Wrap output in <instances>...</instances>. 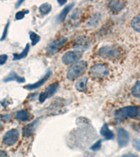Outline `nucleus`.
Segmentation results:
<instances>
[{
	"label": "nucleus",
	"mask_w": 140,
	"mask_h": 157,
	"mask_svg": "<svg viewBox=\"0 0 140 157\" xmlns=\"http://www.w3.org/2000/svg\"><path fill=\"white\" fill-rule=\"evenodd\" d=\"M89 74L94 79H104L109 74V68L104 64H96L90 68Z\"/></svg>",
	"instance_id": "3"
},
{
	"label": "nucleus",
	"mask_w": 140,
	"mask_h": 157,
	"mask_svg": "<svg viewBox=\"0 0 140 157\" xmlns=\"http://www.w3.org/2000/svg\"><path fill=\"white\" fill-rule=\"evenodd\" d=\"M2 123L0 122V130L2 129Z\"/></svg>",
	"instance_id": "35"
},
{
	"label": "nucleus",
	"mask_w": 140,
	"mask_h": 157,
	"mask_svg": "<svg viewBox=\"0 0 140 157\" xmlns=\"http://www.w3.org/2000/svg\"><path fill=\"white\" fill-rule=\"evenodd\" d=\"M4 82H10V81H16L18 83H23L25 82V79L24 78L20 77V75H18L17 73L15 71H11L9 74L4 79Z\"/></svg>",
	"instance_id": "14"
},
{
	"label": "nucleus",
	"mask_w": 140,
	"mask_h": 157,
	"mask_svg": "<svg viewBox=\"0 0 140 157\" xmlns=\"http://www.w3.org/2000/svg\"><path fill=\"white\" fill-rule=\"evenodd\" d=\"M74 47L81 49H86L90 44L88 38L85 37H79L75 39Z\"/></svg>",
	"instance_id": "12"
},
{
	"label": "nucleus",
	"mask_w": 140,
	"mask_h": 157,
	"mask_svg": "<svg viewBox=\"0 0 140 157\" xmlns=\"http://www.w3.org/2000/svg\"><path fill=\"white\" fill-rule=\"evenodd\" d=\"M0 157H8V156L5 152L0 150Z\"/></svg>",
	"instance_id": "32"
},
{
	"label": "nucleus",
	"mask_w": 140,
	"mask_h": 157,
	"mask_svg": "<svg viewBox=\"0 0 140 157\" xmlns=\"http://www.w3.org/2000/svg\"><path fill=\"white\" fill-rule=\"evenodd\" d=\"M51 75H52V71L51 70H49L47 71V73L45 74L44 77H43L41 79H40L39 81L33 83V84H29V85H25V86H24V88L27 90H30H30L37 89V88L42 86V85H44V83L47 81V80H48V78L51 77Z\"/></svg>",
	"instance_id": "10"
},
{
	"label": "nucleus",
	"mask_w": 140,
	"mask_h": 157,
	"mask_svg": "<svg viewBox=\"0 0 140 157\" xmlns=\"http://www.w3.org/2000/svg\"><path fill=\"white\" fill-rule=\"evenodd\" d=\"M58 3L60 4V6H63L64 4H65L66 3H67V1H66V0H58Z\"/></svg>",
	"instance_id": "33"
},
{
	"label": "nucleus",
	"mask_w": 140,
	"mask_h": 157,
	"mask_svg": "<svg viewBox=\"0 0 140 157\" xmlns=\"http://www.w3.org/2000/svg\"><path fill=\"white\" fill-rule=\"evenodd\" d=\"M16 117L17 120L20 121L27 122L31 119V115L26 110H20L16 113Z\"/></svg>",
	"instance_id": "18"
},
{
	"label": "nucleus",
	"mask_w": 140,
	"mask_h": 157,
	"mask_svg": "<svg viewBox=\"0 0 140 157\" xmlns=\"http://www.w3.org/2000/svg\"><path fill=\"white\" fill-rule=\"evenodd\" d=\"M88 69V64L85 61H78L68 68L67 77L70 80H74L81 76Z\"/></svg>",
	"instance_id": "2"
},
{
	"label": "nucleus",
	"mask_w": 140,
	"mask_h": 157,
	"mask_svg": "<svg viewBox=\"0 0 140 157\" xmlns=\"http://www.w3.org/2000/svg\"><path fill=\"white\" fill-rule=\"evenodd\" d=\"M125 2L121 1H111L108 3V8L110 11L116 13L122 11L125 7Z\"/></svg>",
	"instance_id": "11"
},
{
	"label": "nucleus",
	"mask_w": 140,
	"mask_h": 157,
	"mask_svg": "<svg viewBox=\"0 0 140 157\" xmlns=\"http://www.w3.org/2000/svg\"><path fill=\"white\" fill-rule=\"evenodd\" d=\"M30 34V39L31 40V44H32V46H36L38 43L39 42L40 39H41V37L38 35L37 33L34 32H32V31H30L29 32Z\"/></svg>",
	"instance_id": "22"
},
{
	"label": "nucleus",
	"mask_w": 140,
	"mask_h": 157,
	"mask_svg": "<svg viewBox=\"0 0 140 157\" xmlns=\"http://www.w3.org/2000/svg\"><path fill=\"white\" fill-rule=\"evenodd\" d=\"M74 6V3H72V4H69V5H67V6H66L65 8H64L63 10L61 11L60 13L59 14L58 17V18H57V21H58V23H61L65 21L66 17H67L68 13H70V11L72 10V9L73 8Z\"/></svg>",
	"instance_id": "16"
},
{
	"label": "nucleus",
	"mask_w": 140,
	"mask_h": 157,
	"mask_svg": "<svg viewBox=\"0 0 140 157\" xmlns=\"http://www.w3.org/2000/svg\"><path fill=\"white\" fill-rule=\"evenodd\" d=\"M131 26L135 31L140 33V14L135 16L132 19Z\"/></svg>",
	"instance_id": "21"
},
{
	"label": "nucleus",
	"mask_w": 140,
	"mask_h": 157,
	"mask_svg": "<svg viewBox=\"0 0 140 157\" xmlns=\"http://www.w3.org/2000/svg\"><path fill=\"white\" fill-rule=\"evenodd\" d=\"M29 13V11L28 10H25V11H18L17 13H16V16H15V18L16 20H22V19L25 17V14L26 13Z\"/></svg>",
	"instance_id": "25"
},
{
	"label": "nucleus",
	"mask_w": 140,
	"mask_h": 157,
	"mask_svg": "<svg viewBox=\"0 0 140 157\" xmlns=\"http://www.w3.org/2000/svg\"><path fill=\"white\" fill-rule=\"evenodd\" d=\"M102 147V140H99L95 143L91 147V149L92 151H98Z\"/></svg>",
	"instance_id": "26"
},
{
	"label": "nucleus",
	"mask_w": 140,
	"mask_h": 157,
	"mask_svg": "<svg viewBox=\"0 0 140 157\" xmlns=\"http://www.w3.org/2000/svg\"><path fill=\"white\" fill-rule=\"evenodd\" d=\"M19 131L16 128H13L7 131L3 137V142L6 145L11 146L15 145L19 139Z\"/></svg>",
	"instance_id": "7"
},
{
	"label": "nucleus",
	"mask_w": 140,
	"mask_h": 157,
	"mask_svg": "<svg viewBox=\"0 0 140 157\" xmlns=\"http://www.w3.org/2000/svg\"><path fill=\"white\" fill-rule=\"evenodd\" d=\"M132 94L134 96L140 98V81H137L132 89Z\"/></svg>",
	"instance_id": "23"
},
{
	"label": "nucleus",
	"mask_w": 140,
	"mask_h": 157,
	"mask_svg": "<svg viewBox=\"0 0 140 157\" xmlns=\"http://www.w3.org/2000/svg\"><path fill=\"white\" fill-rule=\"evenodd\" d=\"M58 87L59 83L58 82L52 83L48 87H47L45 91L39 95V101H40V103H44L47 99L51 98L52 96H53L56 94L57 90H58Z\"/></svg>",
	"instance_id": "8"
},
{
	"label": "nucleus",
	"mask_w": 140,
	"mask_h": 157,
	"mask_svg": "<svg viewBox=\"0 0 140 157\" xmlns=\"http://www.w3.org/2000/svg\"><path fill=\"white\" fill-rule=\"evenodd\" d=\"M68 41V39L66 37H60L58 39L53 40L46 47V52L48 55H54L57 52L60 51L64 45Z\"/></svg>",
	"instance_id": "5"
},
{
	"label": "nucleus",
	"mask_w": 140,
	"mask_h": 157,
	"mask_svg": "<svg viewBox=\"0 0 140 157\" xmlns=\"http://www.w3.org/2000/svg\"><path fill=\"white\" fill-rule=\"evenodd\" d=\"M82 52L80 51H68L63 54L62 61L65 65H70L77 62L81 58Z\"/></svg>",
	"instance_id": "6"
},
{
	"label": "nucleus",
	"mask_w": 140,
	"mask_h": 157,
	"mask_svg": "<svg viewBox=\"0 0 140 157\" xmlns=\"http://www.w3.org/2000/svg\"><path fill=\"white\" fill-rule=\"evenodd\" d=\"M30 49V44H27V45H26V46L25 47L24 50H23V51H22V52H21V53H20V54H18V53L13 54V61H14V60H19V59L25 58L27 56L28 53H29Z\"/></svg>",
	"instance_id": "19"
},
{
	"label": "nucleus",
	"mask_w": 140,
	"mask_h": 157,
	"mask_svg": "<svg viewBox=\"0 0 140 157\" xmlns=\"http://www.w3.org/2000/svg\"><path fill=\"white\" fill-rule=\"evenodd\" d=\"M23 2L24 1H18V2H16V9H18L19 6H20L21 4H22L23 3Z\"/></svg>",
	"instance_id": "34"
},
{
	"label": "nucleus",
	"mask_w": 140,
	"mask_h": 157,
	"mask_svg": "<svg viewBox=\"0 0 140 157\" xmlns=\"http://www.w3.org/2000/svg\"><path fill=\"white\" fill-rule=\"evenodd\" d=\"M7 59H8V56L6 54H1L0 55V65H3L5 64Z\"/></svg>",
	"instance_id": "29"
},
{
	"label": "nucleus",
	"mask_w": 140,
	"mask_h": 157,
	"mask_svg": "<svg viewBox=\"0 0 140 157\" xmlns=\"http://www.w3.org/2000/svg\"><path fill=\"white\" fill-rule=\"evenodd\" d=\"M88 82V79L85 77L81 78L78 80L75 84V87L77 91H79L80 92H84L85 91H87Z\"/></svg>",
	"instance_id": "17"
},
{
	"label": "nucleus",
	"mask_w": 140,
	"mask_h": 157,
	"mask_svg": "<svg viewBox=\"0 0 140 157\" xmlns=\"http://www.w3.org/2000/svg\"><path fill=\"white\" fill-rule=\"evenodd\" d=\"M2 120H3L4 121H8V120H11V115H4V116H3L2 117Z\"/></svg>",
	"instance_id": "31"
},
{
	"label": "nucleus",
	"mask_w": 140,
	"mask_h": 157,
	"mask_svg": "<svg viewBox=\"0 0 140 157\" xmlns=\"http://www.w3.org/2000/svg\"><path fill=\"white\" fill-rule=\"evenodd\" d=\"M120 157H138V156L136 155V154L129 153V154H124V155H123V156H121Z\"/></svg>",
	"instance_id": "30"
},
{
	"label": "nucleus",
	"mask_w": 140,
	"mask_h": 157,
	"mask_svg": "<svg viewBox=\"0 0 140 157\" xmlns=\"http://www.w3.org/2000/svg\"><path fill=\"white\" fill-rule=\"evenodd\" d=\"M139 113L138 106H126L124 108H120L116 112V116L118 119L132 118L138 115Z\"/></svg>",
	"instance_id": "4"
},
{
	"label": "nucleus",
	"mask_w": 140,
	"mask_h": 157,
	"mask_svg": "<svg viewBox=\"0 0 140 157\" xmlns=\"http://www.w3.org/2000/svg\"><path fill=\"white\" fill-rule=\"evenodd\" d=\"M132 144H133V146L136 149L137 151L140 152V140H139V139L134 140Z\"/></svg>",
	"instance_id": "28"
},
{
	"label": "nucleus",
	"mask_w": 140,
	"mask_h": 157,
	"mask_svg": "<svg viewBox=\"0 0 140 157\" xmlns=\"http://www.w3.org/2000/svg\"><path fill=\"white\" fill-rule=\"evenodd\" d=\"M9 22L7 23V24L5 26V28L4 30L3 34H2V37L0 39V41H4V40L6 39V38L7 37V34H8V30H9Z\"/></svg>",
	"instance_id": "27"
},
{
	"label": "nucleus",
	"mask_w": 140,
	"mask_h": 157,
	"mask_svg": "<svg viewBox=\"0 0 140 157\" xmlns=\"http://www.w3.org/2000/svg\"><path fill=\"white\" fill-rule=\"evenodd\" d=\"M99 20H100V16H99L98 13H95L91 19H90L88 25L90 26H92V27H95V26L98 25V23L99 22Z\"/></svg>",
	"instance_id": "24"
},
{
	"label": "nucleus",
	"mask_w": 140,
	"mask_h": 157,
	"mask_svg": "<svg viewBox=\"0 0 140 157\" xmlns=\"http://www.w3.org/2000/svg\"><path fill=\"white\" fill-rule=\"evenodd\" d=\"M37 124V120L29 124L26 125L23 129V136L26 138L32 136V134H34L35 129H36Z\"/></svg>",
	"instance_id": "13"
},
{
	"label": "nucleus",
	"mask_w": 140,
	"mask_h": 157,
	"mask_svg": "<svg viewBox=\"0 0 140 157\" xmlns=\"http://www.w3.org/2000/svg\"><path fill=\"white\" fill-rule=\"evenodd\" d=\"M98 54L105 59L116 61L121 57V50L115 46H104L99 48Z\"/></svg>",
	"instance_id": "1"
},
{
	"label": "nucleus",
	"mask_w": 140,
	"mask_h": 157,
	"mask_svg": "<svg viewBox=\"0 0 140 157\" xmlns=\"http://www.w3.org/2000/svg\"><path fill=\"white\" fill-rule=\"evenodd\" d=\"M117 134V140L118 145L120 147L127 146L130 140V135L127 131L123 128H120L118 129Z\"/></svg>",
	"instance_id": "9"
},
{
	"label": "nucleus",
	"mask_w": 140,
	"mask_h": 157,
	"mask_svg": "<svg viewBox=\"0 0 140 157\" xmlns=\"http://www.w3.org/2000/svg\"><path fill=\"white\" fill-rule=\"evenodd\" d=\"M100 134L102 135L106 140H112L114 138V134H113L112 131L109 129V127L107 124H104L102 126L100 130Z\"/></svg>",
	"instance_id": "15"
},
{
	"label": "nucleus",
	"mask_w": 140,
	"mask_h": 157,
	"mask_svg": "<svg viewBox=\"0 0 140 157\" xmlns=\"http://www.w3.org/2000/svg\"><path fill=\"white\" fill-rule=\"evenodd\" d=\"M51 10H52L51 4L48 3V2L42 4L39 8V11L40 12V13L43 16H46L47 14H48L51 11Z\"/></svg>",
	"instance_id": "20"
}]
</instances>
